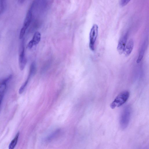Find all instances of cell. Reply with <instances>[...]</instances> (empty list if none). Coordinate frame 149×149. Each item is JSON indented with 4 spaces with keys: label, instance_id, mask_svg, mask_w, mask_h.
Instances as JSON below:
<instances>
[{
    "label": "cell",
    "instance_id": "14",
    "mask_svg": "<svg viewBox=\"0 0 149 149\" xmlns=\"http://www.w3.org/2000/svg\"><path fill=\"white\" fill-rule=\"evenodd\" d=\"M31 77L29 75H28V76L26 80L19 88V94H21L23 92L26 86H27Z\"/></svg>",
    "mask_w": 149,
    "mask_h": 149
},
{
    "label": "cell",
    "instance_id": "13",
    "mask_svg": "<svg viewBox=\"0 0 149 149\" xmlns=\"http://www.w3.org/2000/svg\"><path fill=\"white\" fill-rule=\"evenodd\" d=\"M60 130H56L49 135L47 137L45 140V141L48 142L52 140L59 133H60Z\"/></svg>",
    "mask_w": 149,
    "mask_h": 149
},
{
    "label": "cell",
    "instance_id": "1",
    "mask_svg": "<svg viewBox=\"0 0 149 149\" xmlns=\"http://www.w3.org/2000/svg\"><path fill=\"white\" fill-rule=\"evenodd\" d=\"M131 108L129 105L125 106L122 110L120 117V125L123 129L126 128L129 123L131 114Z\"/></svg>",
    "mask_w": 149,
    "mask_h": 149
},
{
    "label": "cell",
    "instance_id": "11",
    "mask_svg": "<svg viewBox=\"0 0 149 149\" xmlns=\"http://www.w3.org/2000/svg\"><path fill=\"white\" fill-rule=\"evenodd\" d=\"M145 45V44L144 43L140 49L139 53L138 58L136 60L137 63H139L143 57L146 48Z\"/></svg>",
    "mask_w": 149,
    "mask_h": 149
},
{
    "label": "cell",
    "instance_id": "16",
    "mask_svg": "<svg viewBox=\"0 0 149 149\" xmlns=\"http://www.w3.org/2000/svg\"><path fill=\"white\" fill-rule=\"evenodd\" d=\"M130 0H121L120 3L122 6H124L127 5Z\"/></svg>",
    "mask_w": 149,
    "mask_h": 149
},
{
    "label": "cell",
    "instance_id": "4",
    "mask_svg": "<svg viewBox=\"0 0 149 149\" xmlns=\"http://www.w3.org/2000/svg\"><path fill=\"white\" fill-rule=\"evenodd\" d=\"M24 50V42L23 40L19 48L18 58L19 68L21 70L24 69L27 62Z\"/></svg>",
    "mask_w": 149,
    "mask_h": 149
},
{
    "label": "cell",
    "instance_id": "17",
    "mask_svg": "<svg viewBox=\"0 0 149 149\" xmlns=\"http://www.w3.org/2000/svg\"><path fill=\"white\" fill-rule=\"evenodd\" d=\"M19 2L21 3H23L25 0H19Z\"/></svg>",
    "mask_w": 149,
    "mask_h": 149
},
{
    "label": "cell",
    "instance_id": "8",
    "mask_svg": "<svg viewBox=\"0 0 149 149\" xmlns=\"http://www.w3.org/2000/svg\"><path fill=\"white\" fill-rule=\"evenodd\" d=\"M41 35L40 32H36L33 36L32 39L29 42L28 46L29 48H31L33 46L37 45L41 39Z\"/></svg>",
    "mask_w": 149,
    "mask_h": 149
},
{
    "label": "cell",
    "instance_id": "2",
    "mask_svg": "<svg viewBox=\"0 0 149 149\" xmlns=\"http://www.w3.org/2000/svg\"><path fill=\"white\" fill-rule=\"evenodd\" d=\"M129 95V92L127 91H123L120 93L111 104V108L114 109L122 106L127 101Z\"/></svg>",
    "mask_w": 149,
    "mask_h": 149
},
{
    "label": "cell",
    "instance_id": "10",
    "mask_svg": "<svg viewBox=\"0 0 149 149\" xmlns=\"http://www.w3.org/2000/svg\"><path fill=\"white\" fill-rule=\"evenodd\" d=\"M19 132H18L14 138L12 140L9 146V149H13L16 146L19 136Z\"/></svg>",
    "mask_w": 149,
    "mask_h": 149
},
{
    "label": "cell",
    "instance_id": "5",
    "mask_svg": "<svg viewBox=\"0 0 149 149\" xmlns=\"http://www.w3.org/2000/svg\"><path fill=\"white\" fill-rule=\"evenodd\" d=\"M12 77V75H11L0 81V105L6 89L7 83Z\"/></svg>",
    "mask_w": 149,
    "mask_h": 149
},
{
    "label": "cell",
    "instance_id": "3",
    "mask_svg": "<svg viewBox=\"0 0 149 149\" xmlns=\"http://www.w3.org/2000/svg\"><path fill=\"white\" fill-rule=\"evenodd\" d=\"M98 32V26L96 24L92 26L89 33V47L92 51L95 50V45Z\"/></svg>",
    "mask_w": 149,
    "mask_h": 149
},
{
    "label": "cell",
    "instance_id": "6",
    "mask_svg": "<svg viewBox=\"0 0 149 149\" xmlns=\"http://www.w3.org/2000/svg\"><path fill=\"white\" fill-rule=\"evenodd\" d=\"M32 12L31 9L28 11L25 18L23 25L21 29L20 33L22 34H25L26 30L30 25L32 18Z\"/></svg>",
    "mask_w": 149,
    "mask_h": 149
},
{
    "label": "cell",
    "instance_id": "12",
    "mask_svg": "<svg viewBox=\"0 0 149 149\" xmlns=\"http://www.w3.org/2000/svg\"><path fill=\"white\" fill-rule=\"evenodd\" d=\"M36 63L34 62H32L30 65L29 75L31 77L34 75L36 73Z\"/></svg>",
    "mask_w": 149,
    "mask_h": 149
},
{
    "label": "cell",
    "instance_id": "9",
    "mask_svg": "<svg viewBox=\"0 0 149 149\" xmlns=\"http://www.w3.org/2000/svg\"><path fill=\"white\" fill-rule=\"evenodd\" d=\"M134 46V42L130 39L126 44L123 53L125 56H129L131 54Z\"/></svg>",
    "mask_w": 149,
    "mask_h": 149
},
{
    "label": "cell",
    "instance_id": "7",
    "mask_svg": "<svg viewBox=\"0 0 149 149\" xmlns=\"http://www.w3.org/2000/svg\"><path fill=\"white\" fill-rule=\"evenodd\" d=\"M127 38V34L126 33L119 40L117 46V50L120 54H122L124 51Z\"/></svg>",
    "mask_w": 149,
    "mask_h": 149
},
{
    "label": "cell",
    "instance_id": "15",
    "mask_svg": "<svg viewBox=\"0 0 149 149\" xmlns=\"http://www.w3.org/2000/svg\"><path fill=\"white\" fill-rule=\"evenodd\" d=\"M6 0H0V15L4 11Z\"/></svg>",
    "mask_w": 149,
    "mask_h": 149
}]
</instances>
